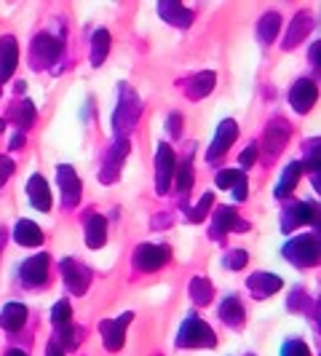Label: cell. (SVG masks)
<instances>
[{
  "mask_svg": "<svg viewBox=\"0 0 321 356\" xmlns=\"http://www.w3.org/2000/svg\"><path fill=\"white\" fill-rule=\"evenodd\" d=\"M169 255H171L169 247L142 244V247H137V252H134V262H137L139 271H158L160 265H166Z\"/></svg>",
  "mask_w": 321,
  "mask_h": 356,
  "instance_id": "5",
  "label": "cell"
},
{
  "mask_svg": "<svg viewBox=\"0 0 321 356\" xmlns=\"http://www.w3.org/2000/svg\"><path fill=\"white\" fill-rule=\"evenodd\" d=\"M27 193H30L32 206H38L40 212H48V209H51V191H48V182H46L40 174H32L30 177Z\"/></svg>",
  "mask_w": 321,
  "mask_h": 356,
  "instance_id": "18",
  "label": "cell"
},
{
  "mask_svg": "<svg viewBox=\"0 0 321 356\" xmlns=\"http://www.w3.org/2000/svg\"><path fill=\"white\" fill-rule=\"evenodd\" d=\"M227 230H249V223L238 220V215H236L233 206H220V209L214 212V228H212V233H214V236H223Z\"/></svg>",
  "mask_w": 321,
  "mask_h": 356,
  "instance_id": "15",
  "label": "cell"
},
{
  "mask_svg": "<svg viewBox=\"0 0 321 356\" xmlns=\"http://www.w3.org/2000/svg\"><path fill=\"white\" fill-rule=\"evenodd\" d=\"M8 356H27V354H25V351H19V348H11V351H8Z\"/></svg>",
  "mask_w": 321,
  "mask_h": 356,
  "instance_id": "45",
  "label": "cell"
},
{
  "mask_svg": "<svg viewBox=\"0 0 321 356\" xmlns=\"http://www.w3.org/2000/svg\"><path fill=\"white\" fill-rule=\"evenodd\" d=\"M316 97H319L316 83L308 81V78H303V81H297V83L292 86V92H289V105H292L297 113H308V110L316 105Z\"/></svg>",
  "mask_w": 321,
  "mask_h": 356,
  "instance_id": "8",
  "label": "cell"
},
{
  "mask_svg": "<svg viewBox=\"0 0 321 356\" xmlns=\"http://www.w3.org/2000/svg\"><path fill=\"white\" fill-rule=\"evenodd\" d=\"M46 356H64V351L59 348V346H57V343H54V340H51V346H48V351H46Z\"/></svg>",
  "mask_w": 321,
  "mask_h": 356,
  "instance_id": "43",
  "label": "cell"
},
{
  "mask_svg": "<svg viewBox=\"0 0 321 356\" xmlns=\"http://www.w3.org/2000/svg\"><path fill=\"white\" fill-rule=\"evenodd\" d=\"M212 204H214V195L204 193V198H201V201H198V204H195V206L191 209V220H193V223H201V220L206 217V212H209V206H212Z\"/></svg>",
  "mask_w": 321,
  "mask_h": 356,
  "instance_id": "36",
  "label": "cell"
},
{
  "mask_svg": "<svg viewBox=\"0 0 321 356\" xmlns=\"http://www.w3.org/2000/svg\"><path fill=\"white\" fill-rule=\"evenodd\" d=\"M287 260H292L294 265H316L319 262V238L316 236H297L284 247Z\"/></svg>",
  "mask_w": 321,
  "mask_h": 356,
  "instance_id": "2",
  "label": "cell"
},
{
  "mask_svg": "<svg viewBox=\"0 0 321 356\" xmlns=\"http://www.w3.org/2000/svg\"><path fill=\"white\" fill-rule=\"evenodd\" d=\"M62 276H64V282H67V287L75 292V295H83V292L89 290V284H92V271L83 268V265L75 262V260H64Z\"/></svg>",
  "mask_w": 321,
  "mask_h": 356,
  "instance_id": "9",
  "label": "cell"
},
{
  "mask_svg": "<svg viewBox=\"0 0 321 356\" xmlns=\"http://www.w3.org/2000/svg\"><path fill=\"white\" fill-rule=\"evenodd\" d=\"M11 118H14V124L19 126V131H27L32 126V121H35V105H32V102H22V105L11 113Z\"/></svg>",
  "mask_w": 321,
  "mask_h": 356,
  "instance_id": "32",
  "label": "cell"
},
{
  "mask_svg": "<svg viewBox=\"0 0 321 356\" xmlns=\"http://www.w3.org/2000/svg\"><path fill=\"white\" fill-rule=\"evenodd\" d=\"M14 238L22 247H40L43 244V230L35 225L32 220H19L14 228Z\"/></svg>",
  "mask_w": 321,
  "mask_h": 356,
  "instance_id": "19",
  "label": "cell"
},
{
  "mask_svg": "<svg viewBox=\"0 0 321 356\" xmlns=\"http://www.w3.org/2000/svg\"><path fill=\"white\" fill-rule=\"evenodd\" d=\"M126 153H128L126 139H118V142L110 148L107 161H104V172H102V182H113V180L118 177V169H121V163L126 159Z\"/></svg>",
  "mask_w": 321,
  "mask_h": 356,
  "instance_id": "16",
  "label": "cell"
},
{
  "mask_svg": "<svg viewBox=\"0 0 321 356\" xmlns=\"http://www.w3.org/2000/svg\"><path fill=\"white\" fill-rule=\"evenodd\" d=\"M311 30H313V16H311L308 11L297 14L294 22H289V33H287V38H284V49H294Z\"/></svg>",
  "mask_w": 321,
  "mask_h": 356,
  "instance_id": "17",
  "label": "cell"
},
{
  "mask_svg": "<svg viewBox=\"0 0 321 356\" xmlns=\"http://www.w3.org/2000/svg\"><path fill=\"white\" fill-rule=\"evenodd\" d=\"M131 322V314H124L121 319H107L102 322V340L107 351H121L126 340V327Z\"/></svg>",
  "mask_w": 321,
  "mask_h": 356,
  "instance_id": "6",
  "label": "cell"
},
{
  "mask_svg": "<svg viewBox=\"0 0 321 356\" xmlns=\"http://www.w3.org/2000/svg\"><path fill=\"white\" fill-rule=\"evenodd\" d=\"M107 51H110V33L107 30H96L94 40H92V65H102L107 59Z\"/></svg>",
  "mask_w": 321,
  "mask_h": 356,
  "instance_id": "29",
  "label": "cell"
},
{
  "mask_svg": "<svg viewBox=\"0 0 321 356\" xmlns=\"http://www.w3.org/2000/svg\"><path fill=\"white\" fill-rule=\"evenodd\" d=\"M247 252H241V249H236V252H230V260H227V268L230 271H241L244 265H247Z\"/></svg>",
  "mask_w": 321,
  "mask_h": 356,
  "instance_id": "38",
  "label": "cell"
},
{
  "mask_svg": "<svg viewBox=\"0 0 321 356\" xmlns=\"http://www.w3.org/2000/svg\"><path fill=\"white\" fill-rule=\"evenodd\" d=\"M22 145H25V131H19V134L11 137V150H16V148H22Z\"/></svg>",
  "mask_w": 321,
  "mask_h": 356,
  "instance_id": "42",
  "label": "cell"
},
{
  "mask_svg": "<svg viewBox=\"0 0 321 356\" xmlns=\"http://www.w3.org/2000/svg\"><path fill=\"white\" fill-rule=\"evenodd\" d=\"M51 322H54L57 329L70 327V322H72V308H70V303H67V300H59V303L54 305V311H51Z\"/></svg>",
  "mask_w": 321,
  "mask_h": 356,
  "instance_id": "34",
  "label": "cell"
},
{
  "mask_svg": "<svg viewBox=\"0 0 321 356\" xmlns=\"http://www.w3.org/2000/svg\"><path fill=\"white\" fill-rule=\"evenodd\" d=\"M177 346H185V348H214L217 346V338L212 332L209 324H204L198 316H188V322L182 324L180 335H177Z\"/></svg>",
  "mask_w": 321,
  "mask_h": 356,
  "instance_id": "1",
  "label": "cell"
},
{
  "mask_svg": "<svg viewBox=\"0 0 321 356\" xmlns=\"http://www.w3.org/2000/svg\"><path fill=\"white\" fill-rule=\"evenodd\" d=\"M182 115H180V113H171V115H169V134H171V137H180V134H182Z\"/></svg>",
  "mask_w": 321,
  "mask_h": 356,
  "instance_id": "40",
  "label": "cell"
},
{
  "mask_svg": "<svg viewBox=\"0 0 321 356\" xmlns=\"http://www.w3.org/2000/svg\"><path fill=\"white\" fill-rule=\"evenodd\" d=\"M160 16H166V22L177 25V27H191L193 22V14L180 3H160Z\"/></svg>",
  "mask_w": 321,
  "mask_h": 356,
  "instance_id": "23",
  "label": "cell"
},
{
  "mask_svg": "<svg viewBox=\"0 0 321 356\" xmlns=\"http://www.w3.org/2000/svg\"><path fill=\"white\" fill-rule=\"evenodd\" d=\"M27 322V308L22 305V303H8L5 308H3V316H0V324L8 329V332H16V329H22Z\"/></svg>",
  "mask_w": 321,
  "mask_h": 356,
  "instance_id": "22",
  "label": "cell"
},
{
  "mask_svg": "<svg viewBox=\"0 0 321 356\" xmlns=\"http://www.w3.org/2000/svg\"><path fill=\"white\" fill-rule=\"evenodd\" d=\"M174 172H177V188H180V193H182V198H188V193H191V185H193L191 156L182 161V166H180V169H174Z\"/></svg>",
  "mask_w": 321,
  "mask_h": 356,
  "instance_id": "33",
  "label": "cell"
},
{
  "mask_svg": "<svg viewBox=\"0 0 321 356\" xmlns=\"http://www.w3.org/2000/svg\"><path fill=\"white\" fill-rule=\"evenodd\" d=\"M104 241H107V220L99 215H92L86 220V244L92 249H99V247H104Z\"/></svg>",
  "mask_w": 321,
  "mask_h": 356,
  "instance_id": "21",
  "label": "cell"
},
{
  "mask_svg": "<svg viewBox=\"0 0 321 356\" xmlns=\"http://www.w3.org/2000/svg\"><path fill=\"white\" fill-rule=\"evenodd\" d=\"M279 27H281V16H279L276 11H270V14H265V16L260 19L257 35H260L262 43H270V40L276 38V33H279Z\"/></svg>",
  "mask_w": 321,
  "mask_h": 356,
  "instance_id": "27",
  "label": "cell"
},
{
  "mask_svg": "<svg viewBox=\"0 0 321 356\" xmlns=\"http://www.w3.org/2000/svg\"><path fill=\"white\" fill-rule=\"evenodd\" d=\"M81 340H83V329H75L72 324L70 327H64V329H59V338L54 340L59 348H67V351H75L78 346H81Z\"/></svg>",
  "mask_w": 321,
  "mask_h": 356,
  "instance_id": "31",
  "label": "cell"
},
{
  "mask_svg": "<svg viewBox=\"0 0 321 356\" xmlns=\"http://www.w3.org/2000/svg\"><path fill=\"white\" fill-rule=\"evenodd\" d=\"M5 238H8V233L0 228V252H3V247H5Z\"/></svg>",
  "mask_w": 321,
  "mask_h": 356,
  "instance_id": "44",
  "label": "cell"
},
{
  "mask_svg": "<svg viewBox=\"0 0 321 356\" xmlns=\"http://www.w3.org/2000/svg\"><path fill=\"white\" fill-rule=\"evenodd\" d=\"M300 172H303V163H289L287 169H284V174H281V182L276 185V195L279 198H284L287 193L294 191V185H297V180H300Z\"/></svg>",
  "mask_w": 321,
  "mask_h": 356,
  "instance_id": "28",
  "label": "cell"
},
{
  "mask_svg": "<svg viewBox=\"0 0 321 356\" xmlns=\"http://www.w3.org/2000/svg\"><path fill=\"white\" fill-rule=\"evenodd\" d=\"M46 279H48V255H35L22 265L25 287H40Z\"/></svg>",
  "mask_w": 321,
  "mask_h": 356,
  "instance_id": "12",
  "label": "cell"
},
{
  "mask_svg": "<svg viewBox=\"0 0 321 356\" xmlns=\"http://www.w3.org/2000/svg\"><path fill=\"white\" fill-rule=\"evenodd\" d=\"M244 180H247L244 172H238V169H223V172L217 174V188H236V185L244 182Z\"/></svg>",
  "mask_w": 321,
  "mask_h": 356,
  "instance_id": "35",
  "label": "cell"
},
{
  "mask_svg": "<svg viewBox=\"0 0 321 356\" xmlns=\"http://www.w3.org/2000/svg\"><path fill=\"white\" fill-rule=\"evenodd\" d=\"M139 113H142L139 99L134 97L131 89L124 86V99H121V105H118V110H115V131H131V126H134L137 118H139Z\"/></svg>",
  "mask_w": 321,
  "mask_h": 356,
  "instance_id": "4",
  "label": "cell"
},
{
  "mask_svg": "<svg viewBox=\"0 0 321 356\" xmlns=\"http://www.w3.org/2000/svg\"><path fill=\"white\" fill-rule=\"evenodd\" d=\"M11 172H14V161H11L8 156H0V188H3V182L11 177Z\"/></svg>",
  "mask_w": 321,
  "mask_h": 356,
  "instance_id": "39",
  "label": "cell"
},
{
  "mask_svg": "<svg viewBox=\"0 0 321 356\" xmlns=\"http://www.w3.org/2000/svg\"><path fill=\"white\" fill-rule=\"evenodd\" d=\"M191 297L198 303V305H209L212 297H214V287H212V282L204 279V276H195V279L191 282Z\"/></svg>",
  "mask_w": 321,
  "mask_h": 356,
  "instance_id": "26",
  "label": "cell"
},
{
  "mask_svg": "<svg viewBox=\"0 0 321 356\" xmlns=\"http://www.w3.org/2000/svg\"><path fill=\"white\" fill-rule=\"evenodd\" d=\"M303 223H316V204H297L292 212H287V217H284V230H292V228L303 225Z\"/></svg>",
  "mask_w": 321,
  "mask_h": 356,
  "instance_id": "20",
  "label": "cell"
},
{
  "mask_svg": "<svg viewBox=\"0 0 321 356\" xmlns=\"http://www.w3.org/2000/svg\"><path fill=\"white\" fill-rule=\"evenodd\" d=\"M30 54H32V59L38 62V67L54 65V62L59 59V54H62V43H59L54 35L40 33L35 38V43H32Z\"/></svg>",
  "mask_w": 321,
  "mask_h": 356,
  "instance_id": "3",
  "label": "cell"
},
{
  "mask_svg": "<svg viewBox=\"0 0 321 356\" xmlns=\"http://www.w3.org/2000/svg\"><path fill=\"white\" fill-rule=\"evenodd\" d=\"M212 89H214V72H198L191 83H188L185 92H188L191 99H201V97H206Z\"/></svg>",
  "mask_w": 321,
  "mask_h": 356,
  "instance_id": "25",
  "label": "cell"
},
{
  "mask_svg": "<svg viewBox=\"0 0 321 356\" xmlns=\"http://www.w3.org/2000/svg\"><path fill=\"white\" fill-rule=\"evenodd\" d=\"M249 287L255 295H273V292L281 290V279L273 276V273H255L249 279Z\"/></svg>",
  "mask_w": 321,
  "mask_h": 356,
  "instance_id": "24",
  "label": "cell"
},
{
  "mask_svg": "<svg viewBox=\"0 0 321 356\" xmlns=\"http://www.w3.org/2000/svg\"><path fill=\"white\" fill-rule=\"evenodd\" d=\"M220 316H223L230 327H238V324L244 322V305H241V300L227 297L223 303V308H220Z\"/></svg>",
  "mask_w": 321,
  "mask_h": 356,
  "instance_id": "30",
  "label": "cell"
},
{
  "mask_svg": "<svg viewBox=\"0 0 321 356\" xmlns=\"http://www.w3.org/2000/svg\"><path fill=\"white\" fill-rule=\"evenodd\" d=\"M236 137H238V126H236V121H223L220 129H217L214 142H212V148H209V161H217L225 150L236 142Z\"/></svg>",
  "mask_w": 321,
  "mask_h": 356,
  "instance_id": "13",
  "label": "cell"
},
{
  "mask_svg": "<svg viewBox=\"0 0 321 356\" xmlns=\"http://www.w3.org/2000/svg\"><path fill=\"white\" fill-rule=\"evenodd\" d=\"M16 62H19V49H16V40L11 35H5L0 40V83L11 78V72L16 70Z\"/></svg>",
  "mask_w": 321,
  "mask_h": 356,
  "instance_id": "14",
  "label": "cell"
},
{
  "mask_svg": "<svg viewBox=\"0 0 321 356\" xmlns=\"http://www.w3.org/2000/svg\"><path fill=\"white\" fill-rule=\"evenodd\" d=\"M57 180H59V188H62V204L64 206H75L81 201V180H78L75 169L59 166Z\"/></svg>",
  "mask_w": 321,
  "mask_h": 356,
  "instance_id": "11",
  "label": "cell"
},
{
  "mask_svg": "<svg viewBox=\"0 0 321 356\" xmlns=\"http://www.w3.org/2000/svg\"><path fill=\"white\" fill-rule=\"evenodd\" d=\"M287 139H289V126L281 118H276V121L268 126V131H265V159L273 161V159L284 150Z\"/></svg>",
  "mask_w": 321,
  "mask_h": 356,
  "instance_id": "10",
  "label": "cell"
},
{
  "mask_svg": "<svg viewBox=\"0 0 321 356\" xmlns=\"http://www.w3.org/2000/svg\"><path fill=\"white\" fill-rule=\"evenodd\" d=\"M174 169H177L174 150H171L169 145H158V156H156V188H158V193H166V191H169Z\"/></svg>",
  "mask_w": 321,
  "mask_h": 356,
  "instance_id": "7",
  "label": "cell"
},
{
  "mask_svg": "<svg viewBox=\"0 0 321 356\" xmlns=\"http://www.w3.org/2000/svg\"><path fill=\"white\" fill-rule=\"evenodd\" d=\"M281 356H311V351H308V346L303 340H287Z\"/></svg>",
  "mask_w": 321,
  "mask_h": 356,
  "instance_id": "37",
  "label": "cell"
},
{
  "mask_svg": "<svg viewBox=\"0 0 321 356\" xmlns=\"http://www.w3.org/2000/svg\"><path fill=\"white\" fill-rule=\"evenodd\" d=\"M257 159V145H249L244 153H241V166H252Z\"/></svg>",
  "mask_w": 321,
  "mask_h": 356,
  "instance_id": "41",
  "label": "cell"
}]
</instances>
